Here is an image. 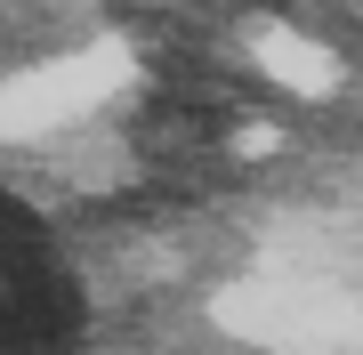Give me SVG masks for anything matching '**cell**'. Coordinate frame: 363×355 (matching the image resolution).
Instances as JSON below:
<instances>
[{"instance_id": "6da1fadb", "label": "cell", "mask_w": 363, "mask_h": 355, "mask_svg": "<svg viewBox=\"0 0 363 355\" xmlns=\"http://www.w3.org/2000/svg\"><path fill=\"white\" fill-rule=\"evenodd\" d=\"M0 355H81V283L57 235L0 186Z\"/></svg>"}]
</instances>
